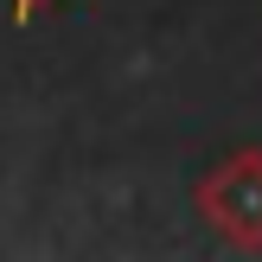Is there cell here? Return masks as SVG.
Returning a JSON list of instances; mask_svg holds the SVG:
<instances>
[{"instance_id": "obj_1", "label": "cell", "mask_w": 262, "mask_h": 262, "mask_svg": "<svg viewBox=\"0 0 262 262\" xmlns=\"http://www.w3.org/2000/svg\"><path fill=\"white\" fill-rule=\"evenodd\" d=\"M199 205L230 243H262V154H237L199 186Z\"/></svg>"}, {"instance_id": "obj_2", "label": "cell", "mask_w": 262, "mask_h": 262, "mask_svg": "<svg viewBox=\"0 0 262 262\" xmlns=\"http://www.w3.org/2000/svg\"><path fill=\"white\" fill-rule=\"evenodd\" d=\"M32 13H38V0H13V19H19V26L32 19Z\"/></svg>"}]
</instances>
